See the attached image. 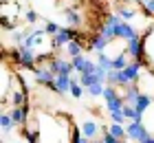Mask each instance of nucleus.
<instances>
[{"mask_svg": "<svg viewBox=\"0 0 154 143\" xmlns=\"http://www.w3.org/2000/svg\"><path fill=\"white\" fill-rule=\"evenodd\" d=\"M84 92H86V90H84V86L79 84V79L73 77V86H71V95H68V97H71V99H82Z\"/></svg>", "mask_w": 154, "mask_h": 143, "instance_id": "39448f33", "label": "nucleus"}, {"mask_svg": "<svg viewBox=\"0 0 154 143\" xmlns=\"http://www.w3.org/2000/svg\"><path fill=\"white\" fill-rule=\"evenodd\" d=\"M101 143H125V141H119V139H115L112 134L108 132V126H106V130H103V134H101Z\"/></svg>", "mask_w": 154, "mask_h": 143, "instance_id": "423d86ee", "label": "nucleus"}, {"mask_svg": "<svg viewBox=\"0 0 154 143\" xmlns=\"http://www.w3.org/2000/svg\"><path fill=\"white\" fill-rule=\"evenodd\" d=\"M79 130H82V134H84V139H88V141H99L101 134H103V130H106V126H103L99 119H95V117H86V119L79 123Z\"/></svg>", "mask_w": 154, "mask_h": 143, "instance_id": "f257e3e1", "label": "nucleus"}, {"mask_svg": "<svg viewBox=\"0 0 154 143\" xmlns=\"http://www.w3.org/2000/svg\"><path fill=\"white\" fill-rule=\"evenodd\" d=\"M90 143H101V139H99V141H90Z\"/></svg>", "mask_w": 154, "mask_h": 143, "instance_id": "0eeeda50", "label": "nucleus"}, {"mask_svg": "<svg viewBox=\"0 0 154 143\" xmlns=\"http://www.w3.org/2000/svg\"><path fill=\"white\" fill-rule=\"evenodd\" d=\"M125 130H128V141L130 143H150V139L154 137L148 128H145L143 121H130L125 126Z\"/></svg>", "mask_w": 154, "mask_h": 143, "instance_id": "f03ea898", "label": "nucleus"}, {"mask_svg": "<svg viewBox=\"0 0 154 143\" xmlns=\"http://www.w3.org/2000/svg\"><path fill=\"white\" fill-rule=\"evenodd\" d=\"M71 86H73L71 75H55V92H57V95L68 97L71 95Z\"/></svg>", "mask_w": 154, "mask_h": 143, "instance_id": "7ed1b4c3", "label": "nucleus"}, {"mask_svg": "<svg viewBox=\"0 0 154 143\" xmlns=\"http://www.w3.org/2000/svg\"><path fill=\"white\" fill-rule=\"evenodd\" d=\"M108 132L119 141H128V130L123 123H108Z\"/></svg>", "mask_w": 154, "mask_h": 143, "instance_id": "20e7f679", "label": "nucleus"}]
</instances>
